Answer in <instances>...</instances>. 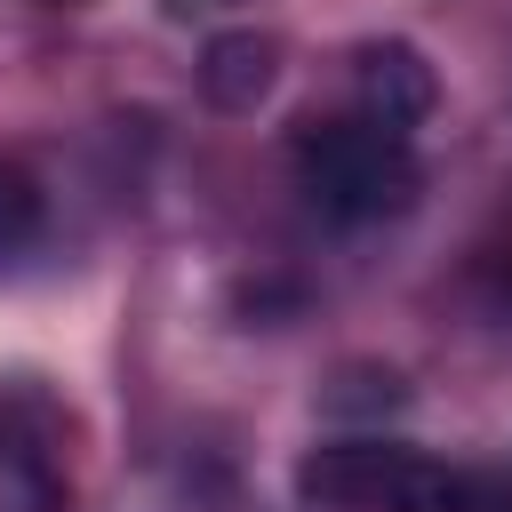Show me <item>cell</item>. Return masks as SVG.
Returning <instances> with one entry per match:
<instances>
[{"mask_svg":"<svg viewBox=\"0 0 512 512\" xmlns=\"http://www.w3.org/2000/svg\"><path fill=\"white\" fill-rule=\"evenodd\" d=\"M296 192L312 200V216L360 232V224H392L416 208L424 192V160H416V128H392L376 112H336V120H312L296 136Z\"/></svg>","mask_w":512,"mask_h":512,"instance_id":"cell-1","label":"cell"},{"mask_svg":"<svg viewBox=\"0 0 512 512\" xmlns=\"http://www.w3.org/2000/svg\"><path fill=\"white\" fill-rule=\"evenodd\" d=\"M296 496L312 512H480L472 472L400 448V440H328L296 464Z\"/></svg>","mask_w":512,"mask_h":512,"instance_id":"cell-2","label":"cell"},{"mask_svg":"<svg viewBox=\"0 0 512 512\" xmlns=\"http://www.w3.org/2000/svg\"><path fill=\"white\" fill-rule=\"evenodd\" d=\"M352 88H360V112H376V120H392V128H416L424 112H432V64L408 48V40H368L360 56H352Z\"/></svg>","mask_w":512,"mask_h":512,"instance_id":"cell-3","label":"cell"},{"mask_svg":"<svg viewBox=\"0 0 512 512\" xmlns=\"http://www.w3.org/2000/svg\"><path fill=\"white\" fill-rule=\"evenodd\" d=\"M0 512H72V480H64L48 432H32L8 408H0Z\"/></svg>","mask_w":512,"mask_h":512,"instance_id":"cell-4","label":"cell"},{"mask_svg":"<svg viewBox=\"0 0 512 512\" xmlns=\"http://www.w3.org/2000/svg\"><path fill=\"white\" fill-rule=\"evenodd\" d=\"M272 72H280V48H272L264 32H224V40H208V56H200V88H208L216 112H256L264 88H272Z\"/></svg>","mask_w":512,"mask_h":512,"instance_id":"cell-5","label":"cell"},{"mask_svg":"<svg viewBox=\"0 0 512 512\" xmlns=\"http://www.w3.org/2000/svg\"><path fill=\"white\" fill-rule=\"evenodd\" d=\"M40 224H48L40 184H32L16 160H0V272H8V264H24V256L40 248Z\"/></svg>","mask_w":512,"mask_h":512,"instance_id":"cell-6","label":"cell"}]
</instances>
